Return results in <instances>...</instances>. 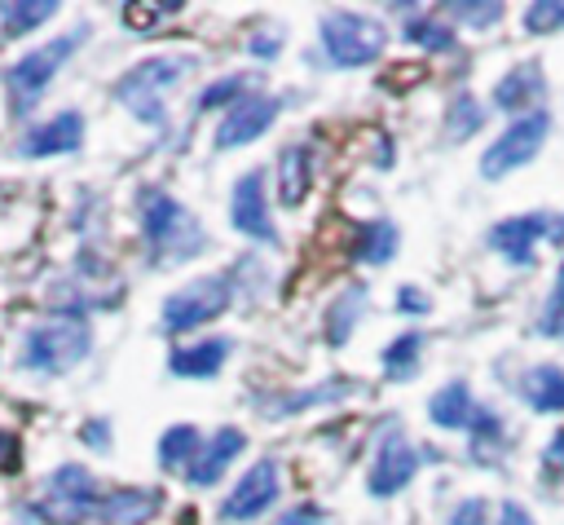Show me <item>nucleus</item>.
I'll list each match as a JSON object with an SVG mask.
<instances>
[{"instance_id":"obj_1","label":"nucleus","mask_w":564,"mask_h":525,"mask_svg":"<svg viewBox=\"0 0 564 525\" xmlns=\"http://www.w3.org/2000/svg\"><path fill=\"white\" fill-rule=\"evenodd\" d=\"M194 71V57H176V53H154V57H141L137 66H128L119 79H115V101L128 106L141 124L150 128H163L167 124V93Z\"/></svg>"},{"instance_id":"obj_2","label":"nucleus","mask_w":564,"mask_h":525,"mask_svg":"<svg viewBox=\"0 0 564 525\" xmlns=\"http://www.w3.org/2000/svg\"><path fill=\"white\" fill-rule=\"evenodd\" d=\"M137 216H141V234H145V247L154 251V260H189L207 243L203 225L167 190L145 185L137 194Z\"/></svg>"},{"instance_id":"obj_3","label":"nucleus","mask_w":564,"mask_h":525,"mask_svg":"<svg viewBox=\"0 0 564 525\" xmlns=\"http://www.w3.org/2000/svg\"><path fill=\"white\" fill-rule=\"evenodd\" d=\"M93 349V331L88 322L62 313V318H48V322H35L26 335H22V349H18V366L22 371H35V375H66L70 366H79Z\"/></svg>"},{"instance_id":"obj_4","label":"nucleus","mask_w":564,"mask_h":525,"mask_svg":"<svg viewBox=\"0 0 564 525\" xmlns=\"http://www.w3.org/2000/svg\"><path fill=\"white\" fill-rule=\"evenodd\" d=\"M84 40H88V26H75V31H66V35L48 40V44H40V49L22 53V57L4 71V84H9V110H13L18 119H22V115H31V110L40 106L44 88L53 84V75L66 66V57H70Z\"/></svg>"},{"instance_id":"obj_5","label":"nucleus","mask_w":564,"mask_h":525,"mask_svg":"<svg viewBox=\"0 0 564 525\" xmlns=\"http://www.w3.org/2000/svg\"><path fill=\"white\" fill-rule=\"evenodd\" d=\"M322 49L330 57V66H370L383 49H388V26L375 22L370 13H352V9H335L317 22Z\"/></svg>"},{"instance_id":"obj_6","label":"nucleus","mask_w":564,"mask_h":525,"mask_svg":"<svg viewBox=\"0 0 564 525\" xmlns=\"http://www.w3.org/2000/svg\"><path fill=\"white\" fill-rule=\"evenodd\" d=\"M546 132H551V115H546V110H533V115L511 119V124L494 137V146L480 154V176H485V181H498V176L524 168V163L542 150Z\"/></svg>"},{"instance_id":"obj_7","label":"nucleus","mask_w":564,"mask_h":525,"mask_svg":"<svg viewBox=\"0 0 564 525\" xmlns=\"http://www.w3.org/2000/svg\"><path fill=\"white\" fill-rule=\"evenodd\" d=\"M234 300V282L229 274H207V278H194L185 282L181 291H172L163 300V326L167 331H194L212 318H220Z\"/></svg>"},{"instance_id":"obj_8","label":"nucleus","mask_w":564,"mask_h":525,"mask_svg":"<svg viewBox=\"0 0 564 525\" xmlns=\"http://www.w3.org/2000/svg\"><path fill=\"white\" fill-rule=\"evenodd\" d=\"M278 494H282V468H278L273 459H256V463L238 476V485L225 494L220 521H229V525L256 521V516H264V512L278 503Z\"/></svg>"},{"instance_id":"obj_9","label":"nucleus","mask_w":564,"mask_h":525,"mask_svg":"<svg viewBox=\"0 0 564 525\" xmlns=\"http://www.w3.org/2000/svg\"><path fill=\"white\" fill-rule=\"evenodd\" d=\"M278 115H282V97L278 93H247V97H238L225 110L220 128H216V150H234V146H247L256 137H264Z\"/></svg>"},{"instance_id":"obj_10","label":"nucleus","mask_w":564,"mask_h":525,"mask_svg":"<svg viewBox=\"0 0 564 525\" xmlns=\"http://www.w3.org/2000/svg\"><path fill=\"white\" fill-rule=\"evenodd\" d=\"M229 221L242 238H256L264 247L278 243V229H273V216H269V194H264V172L251 168L234 181V194H229Z\"/></svg>"},{"instance_id":"obj_11","label":"nucleus","mask_w":564,"mask_h":525,"mask_svg":"<svg viewBox=\"0 0 564 525\" xmlns=\"http://www.w3.org/2000/svg\"><path fill=\"white\" fill-rule=\"evenodd\" d=\"M419 463H423V454H419L397 428H388V437L379 441L375 463H370V472H366V490H370L375 499H392V494H401V490L414 481Z\"/></svg>"},{"instance_id":"obj_12","label":"nucleus","mask_w":564,"mask_h":525,"mask_svg":"<svg viewBox=\"0 0 564 525\" xmlns=\"http://www.w3.org/2000/svg\"><path fill=\"white\" fill-rule=\"evenodd\" d=\"M546 216L542 212H524V216H507L489 229V247L511 265V269H533L538 260V243L546 238Z\"/></svg>"},{"instance_id":"obj_13","label":"nucleus","mask_w":564,"mask_h":525,"mask_svg":"<svg viewBox=\"0 0 564 525\" xmlns=\"http://www.w3.org/2000/svg\"><path fill=\"white\" fill-rule=\"evenodd\" d=\"M79 141H84V115H79V110H62V115H53V119L26 128L13 150H18L22 159H48V154H70V150H79Z\"/></svg>"},{"instance_id":"obj_14","label":"nucleus","mask_w":564,"mask_h":525,"mask_svg":"<svg viewBox=\"0 0 564 525\" xmlns=\"http://www.w3.org/2000/svg\"><path fill=\"white\" fill-rule=\"evenodd\" d=\"M44 490H48V499L57 503L62 516H93L97 503H101V494H106V490L97 485V476H93L88 468H79V463L53 468Z\"/></svg>"},{"instance_id":"obj_15","label":"nucleus","mask_w":564,"mask_h":525,"mask_svg":"<svg viewBox=\"0 0 564 525\" xmlns=\"http://www.w3.org/2000/svg\"><path fill=\"white\" fill-rule=\"evenodd\" d=\"M546 93V84H542V66L538 62H520V66H511L498 84H494V106L502 110V115H533L538 110V97Z\"/></svg>"},{"instance_id":"obj_16","label":"nucleus","mask_w":564,"mask_h":525,"mask_svg":"<svg viewBox=\"0 0 564 525\" xmlns=\"http://www.w3.org/2000/svg\"><path fill=\"white\" fill-rule=\"evenodd\" d=\"M242 446H247V437H242L238 428L212 432V437L203 441V450L194 454V463L185 468V481H189V485H216V481L225 476V468L242 454Z\"/></svg>"},{"instance_id":"obj_17","label":"nucleus","mask_w":564,"mask_h":525,"mask_svg":"<svg viewBox=\"0 0 564 525\" xmlns=\"http://www.w3.org/2000/svg\"><path fill=\"white\" fill-rule=\"evenodd\" d=\"M476 415H480V401L471 397L467 379H449V384H441V388L427 397V419H432L436 428L467 432V428L476 424Z\"/></svg>"},{"instance_id":"obj_18","label":"nucleus","mask_w":564,"mask_h":525,"mask_svg":"<svg viewBox=\"0 0 564 525\" xmlns=\"http://www.w3.org/2000/svg\"><path fill=\"white\" fill-rule=\"evenodd\" d=\"M163 494L159 490H137V485H119V490H106L93 521H106V525H141L159 512Z\"/></svg>"},{"instance_id":"obj_19","label":"nucleus","mask_w":564,"mask_h":525,"mask_svg":"<svg viewBox=\"0 0 564 525\" xmlns=\"http://www.w3.org/2000/svg\"><path fill=\"white\" fill-rule=\"evenodd\" d=\"M313 181H317V163H313V150H308L304 141L286 146V150L278 154V199H282L286 207H300V203L308 199Z\"/></svg>"},{"instance_id":"obj_20","label":"nucleus","mask_w":564,"mask_h":525,"mask_svg":"<svg viewBox=\"0 0 564 525\" xmlns=\"http://www.w3.org/2000/svg\"><path fill=\"white\" fill-rule=\"evenodd\" d=\"M229 357V340L225 335H212V340H198V344H181L167 353V371L181 375V379H212Z\"/></svg>"},{"instance_id":"obj_21","label":"nucleus","mask_w":564,"mask_h":525,"mask_svg":"<svg viewBox=\"0 0 564 525\" xmlns=\"http://www.w3.org/2000/svg\"><path fill=\"white\" fill-rule=\"evenodd\" d=\"M520 393H524V401L538 410V415H560L564 410V371L560 366H533L529 375H524V384H520Z\"/></svg>"},{"instance_id":"obj_22","label":"nucleus","mask_w":564,"mask_h":525,"mask_svg":"<svg viewBox=\"0 0 564 525\" xmlns=\"http://www.w3.org/2000/svg\"><path fill=\"white\" fill-rule=\"evenodd\" d=\"M361 313H366V291H361V287L339 291L335 304L326 309V344H330V349L348 344V335H352V326L361 322Z\"/></svg>"},{"instance_id":"obj_23","label":"nucleus","mask_w":564,"mask_h":525,"mask_svg":"<svg viewBox=\"0 0 564 525\" xmlns=\"http://www.w3.org/2000/svg\"><path fill=\"white\" fill-rule=\"evenodd\" d=\"M57 0H4L0 4V31L13 40V35H26V31H35V26H44L48 18H57Z\"/></svg>"},{"instance_id":"obj_24","label":"nucleus","mask_w":564,"mask_h":525,"mask_svg":"<svg viewBox=\"0 0 564 525\" xmlns=\"http://www.w3.org/2000/svg\"><path fill=\"white\" fill-rule=\"evenodd\" d=\"M198 450H203L198 428H194V424H176V428H167V432L159 437V468H167V472L189 468Z\"/></svg>"},{"instance_id":"obj_25","label":"nucleus","mask_w":564,"mask_h":525,"mask_svg":"<svg viewBox=\"0 0 564 525\" xmlns=\"http://www.w3.org/2000/svg\"><path fill=\"white\" fill-rule=\"evenodd\" d=\"M405 40H410L414 49H423V53H454V44H458L454 26L441 22V18H432V13H414V18L405 22Z\"/></svg>"},{"instance_id":"obj_26","label":"nucleus","mask_w":564,"mask_h":525,"mask_svg":"<svg viewBox=\"0 0 564 525\" xmlns=\"http://www.w3.org/2000/svg\"><path fill=\"white\" fill-rule=\"evenodd\" d=\"M357 260H366V265H383V260H392L397 256V225H388V221H375V225H366L361 234H357Z\"/></svg>"},{"instance_id":"obj_27","label":"nucleus","mask_w":564,"mask_h":525,"mask_svg":"<svg viewBox=\"0 0 564 525\" xmlns=\"http://www.w3.org/2000/svg\"><path fill=\"white\" fill-rule=\"evenodd\" d=\"M419 353H423V335H419V331H405V335H397V340L383 349V371H388L392 379H410V375L419 371Z\"/></svg>"},{"instance_id":"obj_28","label":"nucleus","mask_w":564,"mask_h":525,"mask_svg":"<svg viewBox=\"0 0 564 525\" xmlns=\"http://www.w3.org/2000/svg\"><path fill=\"white\" fill-rule=\"evenodd\" d=\"M352 384H344V379H330V384H313V388H300L295 397H282L278 401V410L273 415H300V410H308V406H322V401H335V397H344Z\"/></svg>"},{"instance_id":"obj_29","label":"nucleus","mask_w":564,"mask_h":525,"mask_svg":"<svg viewBox=\"0 0 564 525\" xmlns=\"http://www.w3.org/2000/svg\"><path fill=\"white\" fill-rule=\"evenodd\" d=\"M485 124V110L471 93H458V101L449 106V141H467L476 128Z\"/></svg>"},{"instance_id":"obj_30","label":"nucleus","mask_w":564,"mask_h":525,"mask_svg":"<svg viewBox=\"0 0 564 525\" xmlns=\"http://www.w3.org/2000/svg\"><path fill=\"white\" fill-rule=\"evenodd\" d=\"M247 88H251V79L247 75H225V79H212L203 93H198V110H212V106H234L238 97H247Z\"/></svg>"},{"instance_id":"obj_31","label":"nucleus","mask_w":564,"mask_h":525,"mask_svg":"<svg viewBox=\"0 0 564 525\" xmlns=\"http://www.w3.org/2000/svg\"><path fill=\"white\" fill-rule=\"evenodd\" d=\"M449 18H458L463 26L485 31V26H494L502 18V4L498 0H458V4H449Z\"/></svg>"},{"instance_id":"obj_32","label":"nucleus","mask_w":564,"mask_h":525,"mask_svg":"<svg viewBox=\"0 0 564 525\" xmlns=\"http://www.w3.org/2000/svg\"><path fill=\"white\" fill-rule=\"evenodd\" d=\"M564 26V4L560 0H533L524 9V31L529 35H546V31H560Z\"/></svg>"},{"instance_id":"obj_33","label":"nucleus","mask_w":564,"mask_h":525,"mask_svg":"<svg viewBox=\"0 0 564 525\" xmlns=\"http://www.w3.org/2000/svg\"><path fill=\"white\" fill-rule=\"evenodd\" d=\"M467 437H471V450H476V454H485L489 446H498V441H502V419H498L494 410H485V406H480V415H476V424L467 428Z\"/></svg>"},{"instance_id":"obj_34","label":"nucleus","mask_w":564,"mask_h":525,"mask_svg":"<svg viewBox=\"0 0 564 525\" xmlns=\"http://www.w3.org/2000/svg\"><path fill=\"white\" fill-rule=\"evenodd\" d=\"M172 13H181V4H123V22L132 26V31H150L154 26V18H172Z\"/></svg>"},{"instance_id":"obj_35","label":"nucleus","mask_w":564,"mask_h":525,"mask_svg":"<svg viewBox=\"0 0 564 525\" xmlns=\"http://www.w3.org/2000/svg\"><path fill=\"white\" fill-rule=\"evenodd\" d=\"M489 521V503L485 499H463L449 516V525H485Z\"/></svg>"},{"instance_id":"obj_36","label":"nucleus","mask_w":564,"mask_h":525,"mask_svg":"<svg viewBox=\"0 0 564 525\" xmlns=\"http://www.w3.org/2000/svg\"><path fill=\"white\" fill-rule=\"evenodd\" d=\"M564 322V265H560V274H555V287H551V300H546V318H542V326L546 331H555Z\"/></svg>"},{"instance_id":"obj_37","label":"nucleus","mask_w":564,"mask_h":525,"mask_svg":"<svg viewBox=\"0 0 564 525\" xmlns=\"http://www.w3.org/2000/svg\"><path fill=\"white\" fill-rule=\"evenodd\" d=\"M542 468H546L551 481H564V428L551 437V446H546V454H542Z\"/></svg>"},{"instance_id":"obj_38","label":"nucleus","mask_w":564,"mask_h":525,"mask_svg":"<svg viewBox=\"0 0 564 525\" xmlns=\"http://www.w3.org/2000/svg\"><path fill=\"white\" fill-rule=\"evenodd\" d=\"M273 525H322V507H317V503H300V507L282 512Z\"/></svg>"},{"instance_id":"obj_39","label":"nucleus","mask_w":564,"mask_h":525,"mask_svg":"<svg viewBox=\"0 0 564 525\" xmlns=\"http://www.w3.org/2000/svg\"><path fill=\"white\" fill-rule=\"evenodd\" d=\"M79 437H84L93 450H110V424H106V419H88V424L79 428Z\"/></svg>"},{"instance_id":"obj_40","label":"nucleus","mask_w":564,"mask_h":525,"mask_svg":"<svg viewBox=\"0 0 564 525\" xmlns=\"http://www.w3.org/2000/svg\"><path fill=\"white\" fill-rule=\"evenodd\" d=\"M397 304H401V313H427V309H432V300H427L419 287H401V291H397Z\"/></svg>"},{"instance_id":"obj_41","label":"nucleus","mask_w":564,"mask_h":525,"mask_svg":"<svg viewBox=\"0 0 564 525\" xmlns=\"http://www.w3.org/2000/svg\"><path fill=\"white\" fill-rule=\"evenodd\" d=\"M498 525H533V516H529V507H524V503L507 499V503L498 507Z\"/></svg>"},{"instance_id":"obj_42","label":"nucleus","mask_w":564,"mask_h":525,"mask_svg":"<svg viewBox=\"0 0 564 525\" xmlns=\"http://www.w3.org/2000/svg\"><path fill=\"white\" fill-rule=\"evenodd\" d=\"M278 49H282V35H264V31H260V35H251V53H256V57H264V62H269Z\"/></svg>"},{"instance_id":"obj_43","label":"nucleus","mask_w":564,"mask_h":525,"mask_svg":"<svg viewBox=\"0 0 564 525\" xmlns=\"http://www.w3.org/2000/svg\"><path fill=\"white\" fill-rule=\"evenodd\" d=\"M18 463V437L0 428V468H13Z\"/></svg>"}]
</instances>
